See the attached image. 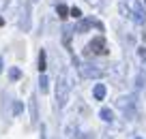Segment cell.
Segmentation results:
<instances>
[{"instance_id": "cell-4", "label": "cell", "mask_w": 146, "mask_h": 139, "mask_svg": "<svg viewBox=\"0 0 146 139\" xmlns=\"http://www.w3.org/2000/svg\"><path fill=\"white\" fill-rule=\"evenodd\" d=\"M103 96H105V86L103 84H97L95 86V99L97 101H103Z\"/></svg>"}, {"instance_id": "cell-16", "label": "cell", "mask_w": 146, "mask_h": 139, "mask_svg": "<svg viewBox=\"0 0 146 139\" xmlns=\"http://www.w3.org/2000/svg\"><path fill=\"white\" fill-rule=\"evenodd\" d=\"M0 71H2V60H0Z\"/></svg>"}, {"instance_id": "cell-1", "label": "cell", "mask_w": 146, "mask_h": 139, "mask_svg": "<svg viewBox=\"0 0 146 139\" xmlns=\"http://www.w3.org/2000/svg\"><path fill=\"white\" fill-rule=\"evenodd\" d=\"M108 43H105V39L103 36H95V39L90 41V43H88V47H86V51H84V54L86 56H108Z\"/></svg>"}, {"instance_id": "cell-15", "label": "cell", "mask_w": 146, "mask_h": 139, "mask_svg": "<svg viewBox=\"0 0 146 139\" xmlns=\"http://www.w3.org/2000/svg\"><path fill=\"white\" fill-rule=\"evenodd\" d=\"M2 24H5V17H0V26H2Z\"/></svg>"}, {"instance_id": "cell-8", "label": "cell", "mask_w": 146, "mask_h": 139, "mask_svg": "<svg viewBox=\"0 0 146 139\" xmlns=\"http://www.w3.org/2000/svg\"><path fill=\"white\" fill-rule=\"evenodd\" d=\"M101 118H103L105 122H110V120H112V118H114V113H112V109L103 107V109H101Z\"/></svg>"}, {"instance_id": "cell-2", "label": "cell", "mask_w": 146, "mask_h": 139, "mask_svg": "<svg viewBox=\"0 0 146 139\" xmlns=\"http://www.w3.org/2000/svg\"><path fill=\"white\" fill-rule=\"evenodd\" d=\"M67 92H69V84H67V77H64V73H62V75H60V79H58V88H56L58 105H64V99H67Z\"/></svg>"}, {"instance_id": "cell-3", "label": "cell", "mask_w": 146, "mask_h": 139, "mask_svg": "<svg viewBox=\"0 0 146 139\" xmlns=\"http://www.w3.org/2000/svg\"><path fill=\"white\" fill-rule=\"evenodd\" d=\"M129 5H131V11H133V19H137V22H144V19H146V15H144V11H142V7L137 5L135 0H131Z\"/></svg>"}, {"instance_id": "cell-5", "label": "cell", "mask_w": 146, "mask_h": 139, "mask_svg": "<svg viewBox=\"0 0 146 139\" xmlns=\"http://www.w3.org/2000/svg\"><path fill=\"white\" fill-rule=\"evenodd\" d=\"M92 24H97V22H92V19H84V22H80L78 24V32H86Z\"/></svg>"}, {"instance_id": "cell-14", "label": "cell", "mask_w": 146, "mask_h": 139, "mask_svg": "<svg viewBox=\"0 0 146 139\" xmlns=\"http://www.w3.org/2000/svg\"><path fill=\"white\" fill-rule=\"evenodd\" d=\"M28 2H30V5H35V2H39V0H28Z\"/></svg>"}, {"instance_id": "cell-6", "label": "cell", "mask_w": 146, "mask_h": 139, "mask_svg": "<svg viewBox=\"0 0 146 139\" xmlns=\"http://www.w3.org/2000/svg\"><path fill=\"white\" fill-rule=\"evenodd\" d=\"M47 69V62H45V51L41 49V54H39V73H45Z\"/></svg>"}, {"instance_id": "cell-12", "label": "cell", "mask_w": 146, "mask_h": 139, "mask_svg": "<svg viewBox=\"0 0 146 139\" xmlns=\"http://www.w3.org/2000/svg\"><path fill=\"white\" fill-rule=\"evenodd\" d=\"M41 92H47V79L41 77Z\"/></svg>"}, {"instance_id": "cell-11", "label": "cell", "mask_w": 146, "mask_h": 139, "mask_svg": "<svg viewBox=\"0 0 146 139\" xmlns=\"http://www.w3.org/2000/svg\"><path fill=\"white\" fill-rule=\"evenodd\" d=\"M86 2L90 7H95V9H99V7H101V0H86Z\"/></svg>"}, {"instance_id": "cell-9", "label": "cell", "mask_w": 146, "mask_h": 139, "mask_svg": "<svg viewBox=\"0 0 146 139\" xmlns=\"http://www.w3.org/2000/svg\"><path fill=\"white\" fill-rule=\"evenodd\" d=\"M9 77H11V79H13V81H17L19 79V77H22V71H19V69H11V71H9Z\"/></svg>"}, {"instance_id": "cell-7", "label": "cell", "mask_w": 146, "mask_h": 139, "mask_svg": "<svg viewBox=\"0 0 146 139\" xmlns=\"http://www.w3.org/2000/svg\"><path fill=\"white\" fill-rule=\"evenodd\" d=\"M56 13H58V17H60V19H64L69 13H71V9H67L64 5H58V7H56Z\"/></svg>"}, {"instance_id": "cell-13", "label": "cell", "mask_w": 146, "mask_h": 139, "mask_svg": "<svg viewBox=\"0 0 146 139\" xmlns=\"http://www.w3.org/2000/svg\"><path fill=\"white\" fill-rule=\"evenodd\" d=\"M140 58L146 60V47H140Z\"/></svg>"}, {"instance_id": "cell-10", "label": "cell", "mask_w": 146, "mask_h": 139, "mask_svg": "<svg viewBox=\"0 0 146 139\" xmlns=\"http://www.w3.org/2000/svg\"><path fill=\"white\" fill-rule=\"evenodd\" d=\"M71 17H75V19H80V17H82V11H80V9H78V7H73V9H71Z\"/></svg>"}]
</instances>
